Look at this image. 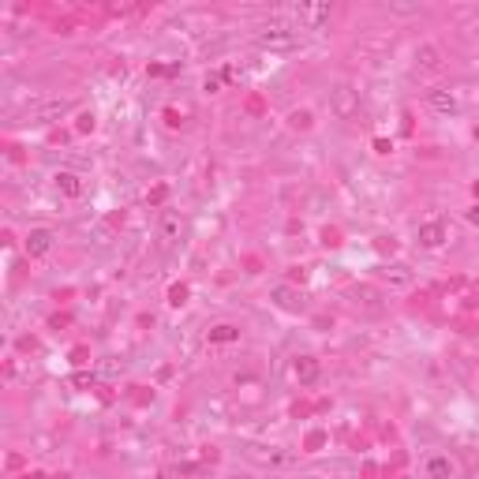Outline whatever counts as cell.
I'll return each mask as SVG.
<instances>
[{
  "mask_svg": "<svg viewBox=\"0 0 479 479\" xmlns=\"http://www.w3.org/2000/svg\"><path fill=\"white\" fill-rule=\"evenodd\" d=\"M255 42L262 49H296L300 45V26L292 23H274V26H262L255 34Z\"/></svg>",
  "mask_w": 479,
  "mask_h": 479,
  "instance_id": "cell-1",
  "label": "cell"
},
{
  "mask_svg": "<svg viewBox=\"0 0 479 479\" xmlns=\"http://www.w3.org/2000/svg\"><path fill=\"white\" fill-rule=\"evenodd\" d=\"M285 16H292V26H300V30H318L322 23L334 19V4H296Z\"/></svg>",
  "mask_w": 479,
  "mask_h": 479,
  "instance_id": "cell-2",
  "label": "cell"
},
{
  "mask_svg": "<svg viewBox=\"0 0 479 479\" xmlns=\"http://www.w3.org/2000/svg\"><path fill=\"white\" fill-rule=\"evenodd\" d=\"M329 113H334L337 120H352L359 113V90H352L349 83H337L334 90H329Z\"/></svg>",
  "mask_w": 479,
  "mask_h": 479,
  "instance_id": "cell-3",
  "label": "cell"
},
{
  "mask_svg": "<svg viewBox=\"0 0 479 479\" xmlns=\"http://www.w3.org/2000/svg\"><path fill=\"white\" fill-rule=\"evenodd\" d=\"M416 236H419V244L423 247H442L446 240H449V225L442 221V218H431V221H419V229H416Z\"/></svg>",
  "mask_w": 479,
  "mask_h": 479,
  "instance_id": "cell-4",
  "label": "cell"
},
{
  "mask_svg": "<svg viewBox=\"0 0 479 479\" xmlns=\"http://www.w3.org/2000/svg\"><path fill=\"white\" fill-rule=\"evenodd\" d=\"M427 105H431L434 113L449 116V113H457V94L449 86H434V90H427Z\"/></svg>",
  "mask_w": 479,
  "mask_h": 479,
  "instance_id": "cell-5",
  "label": "cell"
},
{
  "mask_svg": "<svg viewBox=\"0 0 479 479\" xmlns=\"http://www.w3.org/2000/svg\"><path fill=\"white\" fill-rule=\"evenodd\" d=\"M378 277H382V281H385V285H390V288H408L412 281H416V277H412V270H408V266H405V262L382 266V270H378Z\"/></svg>",
  "mask_w": 479,
  "mask_h": 479,
  "instance_id": "cell-6",
  "label": "cell"
},
{
  "mask_svg": "<svg viewBox=\"0 0 479 479\" xmlns=\"http://www.w3.org/2000/svg\"><path fill=\"white\" fill-rule=\"evenodd\" d=\"M52 240H57L52 229H30L26 232V255H45V251H52Z\"/></svg>",
  "mask_w": 479,
  "mask_h": 479,
  "instance_id": "cell-7",
  "label": "cell"
},
{
  "mask_svg": "<svg viewBox=\"0 0 479 479\" xmlns=\"http://www.w3.org/2000/svg\"><path fill=\"white\" fill-rule=\"evenodd\" d=\"M453 472H457V464L449 457H427L423 461V475L427 479H453Z\"/></svg>",
  "mask_w": 479,
  "mask_h": 479,
  "instance_id": "cell-8",
  "label": "cell"
},
{
  "mask_svg": "<svg viewBox=\"0 0 479 479\" xmlns=\"http://www.w3.org/2000/svg\"><path fill=\"white\" fill-rule=\"evenodd\" d=\"M180 236H184V218H180V214H165V218H162V232H157V240H162L165 247H172Z\"/></svg>",
  "mask_w": 479,
  "mask_h": 479,
  "instance_id": "cell-9",
  "label": "cell"
},
{
  "mask_svg": "<svg viewBox=\"0 0 479 479\" xmlns=\"http://www.w3.org/2000/svg\"><path fill=\"white\" fill-rule=\"evenodd\" d=\"M52 180H57V191L64 198H79V195H83V180H79L75 172H57Z\"/></svg>",
  "mask_w": 479,
  "mask_h": 479,
  "instance_id": "cell-10",
  "label": "cell"
},
{
  "mask_svg": "<svg viewBox=\"0 0 479 479\" xmlns=\"http://www.w3.org/2000/svg\"><path fill=\"white\" fill-rule=\"evenodd\" d=\"M416 68L419 72H438V68H442V52H438L434 45H423L416 52Z\"/></svg>",
  "mask_w": 479,
  "mask_h": 479,
  "instance_id": "cell-11",
  "label": "cell"
},
{
  "mask_svg": "<svg viewBox=\"0 0 479 479\" xmlns=\"http://www.w3.org/2000/svg\"><path fill=\"white\" fill-rule=\"evenodd\" d=\"M296 378L300 382H315L318 378V359L315 356H300L296 359Z\"/></svg>",
  "mask_w": 479,
  "mask_h": 479,
  "instance_id": "cell-12",
  "label": "cell"
},
{
  "mask_svg": "<svg viewBox=\"0 0 479 479\" xmlns=\"http://www.w3.org/2000/svg\"><path fill=\"white\" fill-rule=\"evenodd\" d=\"M229 79H232V72H214V75H206V79H203V90L218 94V90H221L225 83H229Z\"/></svg>",
  "mask_w": 479,
  "mask_h": 479,
  "instance_id": "cell-13",
  "label": "cell"
},
{
  "mask_svg": "<svg viewBox=\"0 0 479 479\" xmlns=\"http://www.w3.org/2000/svg\"><path fill=\"white\" fill-rule=\"evenodd\" d=\"M68 109H72V105H68V101H64V98H60V101H49V105H45V109H42V113H38V116H42V120H52V116H64V113H68Z\"/></svg>",
  "mask_w": 479,
  "mask_h": 479,
  "instance_id": "cell-14",
  "label": "cell"
},
{
  "mask_svg": "<svg viewBox=\"0 0 479 479\" xmlns=\"http://www.w3.org/2000/svg\"><path fill=\"white\" fill-rule=\"evenodd\" d=\"M356 303H364L367 311H382L378 303H375V292H371V288H356Z\"/></svg>",
  "mask_w": 479,
  "mask_h": 479,
  "instance_id": "cell-15",
  "label": "cell"
},
{
  "mask_svg": "<svg viewBox=\"0 0 479 479\" xmlns=\"http://www.w3.org/2000/svg\"><path fill=\"white\" fill-rule=\"evenodd\" d=\"M274 296H277V300H281V303H285V308H296V296H292V292H288L285 285H277V288H274Z\"/></svg>",
  "mask_w": 479,
  "mask_h": 479,
  "instance_id": "cell-16",
  "label": "cell"
},
{
  "mask_svg": "<svg viewBox=\"0 0 479 479\" xmlns=\"http://www.w3.org/2000/svg\"><path fill=\"white\" fill-rule=\"evenodd\" d=\"M236 337V326H218L214 329V341H232Z\"/></svg>",
  "mask_w": 479,
  "mask_h": 479,
  "instance_id": "cell-17",
  "label": "cell"
},
{
  "mask_svg": "<svg viewBox=\"0 0 479 479\" xmlns=\"http://www.w3.org/2000/svg\"><path fill=\"white\" fill-rule=\"evenodd\" d=\"M468 225H475V229H479V203L468 210Z\"/></svg>",
  "mask_w": 479,
  "mask_h": 479,
  "instance_id": "cell-18",
  "label": "cell"
}]
</instances>
